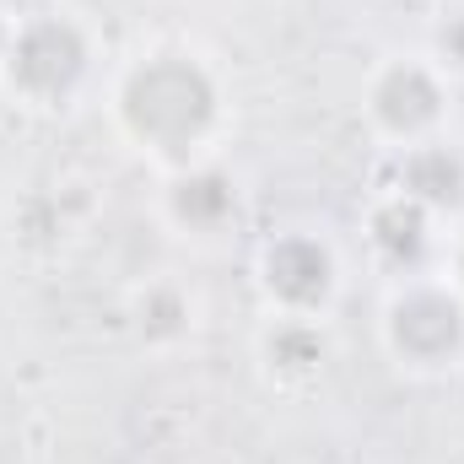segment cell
Masks as SVG:
<instances>
[{
	"label": "cell",
	"instance_id": "cell-1",
	"mask_svg": "<svg viewBox=\"0 0 464 464\" xmlns=\"http://www.w3.org/2000/svg\"><path fill=\"white\" fill-rule=\"evenodd\" d=\"M130 114L157 140H184V135H195L200 119L211 114V87L189 65H151L130 87Z\"/></svg>",
	"mask_w": 464,
	"mask_h": 464
},
{
	"label": "cell",
	"instance_id": "cell-2",
	"mask_svg": "<svg viewBox=\"0 0 464 464\" xmlns=\"http://www.w3.org/2000/svg\"><path fill=\"white\" fill-rule=\"evenodd\" d=\"M76 71H82V44H76V33L60 27V22L27 27L22 44L11 49V76H16L22 87H33V92H54V87H65Z\"/></svg>",
	"mask_w": 464,
	"mask_h": 464
},
{
	"label": "cell",
	"instance_id": "cell-3",
	"mask_svg": "<svg viewBox=\"0 0 464 464\" xmlns=\"http://www.w3.org/2000/svg\"><path fill=\"white\" fill-rule=\"evenodd\" d=\"M324 276H330V265H324V254H319L314 243H303V265H292V248H286V243L270 254V286H276L281 297L308 303V297L324 292Z\"/></svg>",
	"mask_w": 464,
	"mask_h": 464
},
{
	"label": "cell",
	"instance_id": "cell-4",
	"mask_svg": "<svg viewBox=\"0 0 464 464\" xmlns=\"http://www.w3.org/2000/svg\"><path fill=\"white\" fill-rule=\"evenodd\" d=\"M432 103H438V92H432V82L411 65V71H394L389 76V87L378 92V109L383 119H394V124H416V119L432 114Z\"/></svg>",
	"mask_w": 464,
	"mask_h": 464
},
{
	"label": "cell",
	"instance_id": "cell-5",
	"mask_svg": "<svg viewBox=\"0 0 464 464\" xmlns=\"http://www.w3.org/2000/svg\"><path fill=\"white\" fill-rule=\"evenodd\" d=\"M394 217H400V206H394ZM394 217H378V227H400ZM378 237L400 248V232H378ZM416 243H421V217H416V200H405V248H416Z\"/></svg>",
	"mask_w": 464,
	"mask_h": 464
}]
</instances>
